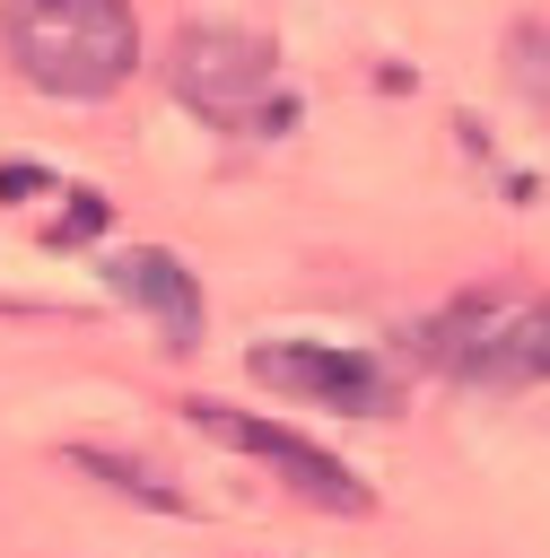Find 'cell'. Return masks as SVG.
I'll list each match as a JSON object with an SVG mask.
<instances>
[{
    "instance_id": "6da1fadb",
    "label": "cell",
    "mask_w": 550,
    "mask_h": 558,
    "mask_svg": "<svg viewBox=\"0 0 550 558\" xmlns=\"http://www.w3.org/2000/svg\"><path fill=\"white\" fill-rule=\"evenodd\" d=\"M0 52L35 96H113L140 70L131 0H0Z\"/></svg>"
},
{
    "instance_id": "ba28073f",
    "label": "cell",
    "mask_w": 550,
    "mask_h": 558,
    "mask_svg": "<svg viewBox=\"0 0 550 558\" xmlns=\"http://www.w3.org/2000/svg\"><path fill=\"white\" fill-rule=\"evenodd\" d=\"M506 78H515V96L550 122V26H541V17H524V26L506 35Z\"/></svg>"
},
{
    "instance_id": "9c48e42d",
    "label": "cell",
    "mask_w": 550,
    "mask_h": 558,
    "mask_svg": "<svg viewBox=\"0 0 550 558\" xmlns=\"http://www.w3.org/2000/svg\"><path fill=\"white\" fill-rule=\"evenodd\" d=\"M61 209H70V218H61V227H52V244H61V235H70V244H79V235H96V227H105V201H96V192H70V201H61Z\"/></svg>"
},
{
    "instance_id": "30bf717a",
    "label": "cell",
    "mask_w": 550,
    "mask_h": 558,
    "mask_svg": "<svg viewBox=\"0 0 550 558\" xmlns=\"http://www.w3.org/2000/svg\"><path fill=\"white\" fill-rule=\"evenodd\" d=\"M0 192H9V201H17V192H44V174H35V166H0Z\"/></svg>"
},
{
    "instance_id": "3957f363",
    "label": "cell",
    "mask_w": 550,
    "mask_h": 558,
    "mask_svg": "<svg viewBox=\"0 0 550 558\" xmlns=\"http://www.w3.org/2000/svg\"><path fill=\"white\" fill-rule=\"evenodd\" d=\"M419 357L437 375L489 384V392L550 384V296H454L419 331Z\"/></svg>"
},
{
    "instance_id": "7a4b0ae2",
    "label": "cell",
    "mask_w": 550,
    "mask_h": 558,
    "mask_svg": "<svg viewBox=\"0 0 550 558\" xmlns=\"http://www.w3.org/2000/svg\"><path fill=\"white\" fill-rule=\"evenodd\" d=\"M166 87L183 113H201L210 131H244V140L288 131V113H297L279 96V52L253 26H183L166 44Z\"/></svg>"
},
{
    "instance_id": "5b68a950",
    "label": "cell",
    "mask_w": 550,
    "mask_h": 558,
    "mask_svg": "<svg viewBox=\"0 0 550 558\" xmlns=\"http://www.w3.org/2000/svg\"><path fill=\"white\" fill-rule=\"evenodd\" d=\"M253 384L271 392H297V401H332L349 418H384L393 410V384L367 349H323V340H253Z\"/></svg>"
},
{
    "instance_id": "52a82bcc",
    "label": "cell",
    "mask_w": 550,
    "mask_h": 558,
    "mask_svg": "<svg viewBox=\"0 0 550 558\" xmlns=\"http://www.w3.org/2000/svg\"><path fill=\"white\" fill-rule=\"evenodd\" d=\"M70 471H87V480H105V488H122V497H140L157 514H183V488L157 462H131V453H105V445H70Z\"/></svg>"
},
{
    "instance_id": "8992f818",
    "label": "cell",
    "mask_w": 550,
    "mask_h": 558,
    "mask_svg": "<svg viewBox=\"0 0 550 558\" xmlns=\"http://www.w3.org/2000/svg\"><path fill=\"white\" fill-rule=\"evenodd\" d=\"M113 296L122 305H140L148 323H157V340L183 357V349H201V279L166 253V244H131V253H113Z\"/></svg>"
},
{
    "instance_id": "277c9868",
    "label": "cell",
    "mask_w": 550,
    "mask_h": 558,
    "mask_svg": "<svg viewBox=\"0 0 550 558\" xmlns=\"http://www.w3.org/2000/svg\"><path fill=\"white\" fill-rule=\"evenodd\" d=\"M201 436H218V445H236V453H253V462H271L306 506H323V514H367L375 497H367V480L340 462V453H323V445H306V436H288V427H271V418H244V410H227V401H192L183 410Z\"/></svg>"
}]
</instances>
